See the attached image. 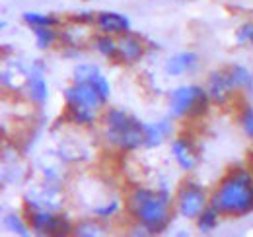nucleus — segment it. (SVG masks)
<instances>
[{
	"mask_svg": "<svg viewBox=\"0 0 253 237\" xmlns=\"http://www.w3.org/2000/svg\"><path fill=\"white\" fill-rule=\"evenodd\" d=\"M105 234V226H101V220L90 218V220H82L78 224H74L72 236L76 237H99Z\"/></svg>",
	"mask_w": 253,
	"mask_h": 237,
	"instance_id": "20",
	"label": "nucleus"
},
{
	"mask_svg": "<svg viewBox=\"0 0 253 237\" xmlns=\"http://www.w3.org/2000/svg\"><path fill=\"white\" fill-rule=\"evenodd\" d=\"M220 212L216 210L214 206H209L205 208L197 218H195V226H197V232L199 234H203V236H209V234H212L216 228H218V224H220Z\"/></svg>",
	"mask_w": 253,
	"mask_h": 237,
	"instance_id": "17",
	"label": "nucleus"
},
{
	"mask_svg": "<svg viewBox=\"0 0 253 237\" xmlns=\"http://www.w3.org/2000/svg\"><path fill=\"white\" fill-rule=\"evenodd\" d=\"M234 43L238 47H253V20H246L236 28Z\"/></svg>",
	"mask_w": 253,
	"mask_h": 237,
	"instance_id": "22",
	"label": "nucleus"
},
{
	"mask_svg": "<svg viewBox=\"0 0 253 237\" xmlns=\"http://www.w3.org/2000/svg\"><path fill=\"white\" fill-rule=\"evenodd\" d=\"M24 216L35 236H72L74 222L64 212H55L30 197L24 198Z\"/></svg>",
	"mask_w": 253,
	"mask_h": 237,
	"instance_id": "6",
	"label": "nucleus"
},
{
	"mask_svg": "<svg viewBox=\"0 0 253 237\" xmlns=\"http://www.w3.org/2000/svg\"><path fill=\"white\" fill-rule=\"evenodd\" d=\"M35 39V47L41 51H49L55 45L61 43V30L59 28H47V26H35L30 28Z\"/></svg>",
	"mask_w": 253,
	"mask_h": 237,
	"instance_id": "16",
	"label": "nucleus"
},
{
	"mask_svg": "<svg viewBox=\"0 0 253 237\" xmlns=\"http://www.w3.org/2000/svg\"><path fill=\"white\" fill-rule=\"evenodd\" d=\"M90 47L105 60L117 62V37L95 31V35L90 39Z\"/></svg>",
	"mask_w": 253,
	"mask_h": 237,
	"instance_id": "14",
	"label": "nucleus"
},
{
	"mask_svg": "<svg viewBox=\"0 0 253 237\" xmlns=\"http://www.w3.org/2000/svg\"><path fill=\"white\" fill-rule=\"evenodd\" d=\"M95 16H97V12H86V10H82V12H74V14H70L66 20L72 22V24H76V26L88 28V26H94L95 24Z\"/></svg>",
	"mask_w": 253,
	"mask_h": 237,
	"instance_id": "27",
	"label": "nucleus"
},
{
	"mask_svg": "<svg viewBox=\"0 0 253 237\" xmlns=\"http://www.w3.org/2000/svg\"><path fill=\"white\" fill-rule=\"evenodd\" d=\"M169 152L177 167L185 173H193L201 163V150L197 146V140L187 132H181L171 140Z\"/></svg>",
	"mask_w": 253,
	"mask_h": 237,
	"instance_id": "8",
	"label": "nucleus"
},
{
	"mask_svg": "<svg viewBox=\"0 0 253 237\" xmlns=\"http://www.w3.org/2000/svg\"><path fill=\"white\" fill-rule=\"evenodd\" d=\"M212 105L207 88L199 84L177 86L168 95V111L175 120H199L209 115Z\"/></svg>",
	"mask_w": 253,
	"mask_h": 237,
	"instance_id": "5",
	"label": "nucleus"
},
{
	"mask_svg": "<svg viewBox=\"0 0 253 237\" xmlns=\"http://www.w3.org/2000/svg\"><path fill=\"white\" fill-rule=\"evenodd\" d=\"M228 70H230V76H232V82L238 91H244V89H252L253 88V74L242 64H226Z\"/></svg>",
	"mask_w": 253,
	"mask_h": 237,
	"instance_id": "19",
	"label": "nucleus"
},
{
	"mask_svg": "<svg viewBox=\"0 0 253 237\" xmlns=\"http://www.w3.org/2000/svg\"><path fill=\"white\" fill-rule=\"evenodd\" d=\"M173 202H175V212L187 220H195L205 208L211 202V191L199 183L195 177H183L179 181L175 195H173Z\"/></svg>",
	"mask_w": 253,
	"mask_h": 237,
	"instance_id": "7",
	"label": "nucleus"
},
{
	"mask_svg": "<svg viewBox=\"0 0 253 237\" xmlns=\"http://www.w3.org/2000/svg\"><path fill=\"white\" fill-rule=\"evenodd\" d=\"M4 226H6L8 232H12V234L20 237H28L32 234V228H30L26 216H20V214H14V212L4 216Z\"/></svg>",
	"mask_w": 253,
	"mask_h": 237,
	"instance_id": "21",
	"label": "nucleus"
},
{
	"mask_svg": "<svg viewBox=\"0 0 253 237\" xmlns=\"http://www.w3.org/2000/svg\"><path fill=\"white\" fill-rule=\"evenodd\" d=\"M168 134H169V120L146 122V126H144V148L152 150L162 146Z\"/></svg>",
	"mask_w": 253,
	"mask_h": 237,
	"instance_id": "15",
	"label": "nucleus"
},
{
	"mask_svg": "<svg viewBox=\"0 0 253 237\" xmlns=\"http://www.w3.org/2000/svg\"><path fill=\"white\" fill-rule=\"evenodd\" d=\"M199 64H201L199 53H195V51H181V53H175V55H171L169 59L166 60L164 72L168 76H171V78H177V76L193 72L195 68H199Z\"/></svg>",
	"mask_w": 253,
	"mask_h": 237,
	"instance_id": "13",
	"label": "nucleus"
},
{
	"mask_svg": "<svg viewBox=\"0 0 253 237\" xmlns=\"http://www.w3.org/2000/svg\"><path fill=\"white\" fill-rule=\"evenodd\" d=\"M248 167L252 169V173H253V150L250 152V156H248Z\"/></svg>",
	"mask_w": 253,
	"mask_h": 237,
	"instance_id": "28",
	"label": "nucleus"
},
{
	"mask_svg": "<svg viewBox=\"0 0 253 237\" xmlns=\"http://www.w3.org/2000/svg\"><path fill=\"white\" fill-rule=\"evenodd\" d=\"M22 22L30 28H35V26H47V28H63V20L55 14H43V12H33V10H28L22 14Z\"/></svg>",
	"mask_w": 253,
	"mask_h": 237,
	"instance_id": "18",
	"label": "nucleus"
},
{
	"mask_svg": "<svg viewBox=\"0 0 253 237\" xmlns=\"http://www.w3.org/2000/svg\"><path fill=\"white\" fill-rule=\"evenodd\" d=\"M148 43L142 35L128 31L117 37V62L121 66H134L146 57Z\"/></svg>",
	"mask_w": 253,
	"mask_h": 237,
	"instance_id": "10",
	"label": "nucleus"
},
{
	"mask_svg": "<svg viewBox=\"0 0 253 237\" xmlns=\"http://www.w3.org/2000/svg\"><path fill=\"white\" fill-rule=\"evenodd\" d=\"M205 88L209 91L212 103L216 107H226L232 99V95L238 91L234 82H232V76H230V70L228 66H220V68H214L209 72L207 76V82H205Z\"/></svg>",
	"mask_w": 253,
	"mask_h": 237,
	"instance_id": "9",
	"label": "nucleus"
},
{
	"mask_svg": "<svg viewBox=\"0 0 253 237\" xmlns=\"http://www.w3.org/2000/svg\"><path fill=\"white\" fill-rule=\"evenodd\" d=\"M26 95L35 107H43L49 99V86L47 80L43 76V64L39 60H35L28 72V80H26Z\"/></svg>",
	"mask_w": 253,
	"mask_h": 237,
	"instance_id": "11",
	"label": "nucleus"
},
{
	"mask_svg": "<svg viewBox=\"0 0 253 237\" xmlns=\"http://www.w3.org/2000/svg\"><path fill=\"white\" fill-rule=\"evenodd\" d=\"M211 206L222 218L240 220L253 214V173L244 163L230 165L211 191Z\"/></svg>",
	"mask_w": 253,
	"mask_h": 237,
	"instance_id": "2",
	"label": "nucleus"
},
{
	"mask_svg": "<svg viewBox=\"0 0 253 237\" xmlns=\"http://www.w3.org/2000/svg\"><path fill=\"white\" fill-rule=\"evenodd\" d=\"M125 202H121V200H117V198H113V200H109V202H105V204H101V206H95L92 210V216L97 218V220H111V218H115L119 212H121V206H123Z\"/></svg>",
	"mask_w": 253,
	"mask_h": 237,
	"instance_id": "24",
	"label": "nucleus"
},
{
	"mask_svg": "<svg viewBox=\"0 0 253 237\" xmlns=\"http://www.w3.org/2000/svg\"><path fill=\"white\" fill-rule=\"evenodd\" d=\"M101 70L97 64H92V62H82L78 66H74L72 70V82H90L94 76H97Z\"/></svg>",
	"mask_w": 253,
	"mask_h": 237,
	"instance_id": "25",
	"label": "nucleus"
},
{
	"mask_svg": "<svg viewBox=\"0 0 253 237\" xmlns=\"http://www.w3.org/2000/svg\"><path fill=\"white\" fill-rule=\"evenodd\" d=\"M252 97H253V88H252Z\"/></svg>",
	"mask_w": 253,
	"mask_h": 237,
	"instance_id": "29",
	"label": "nucleus"
},
{
	"mask_svg": "<svg viewBox=\"0 0 253 237\" xmlns=\"http://www.w3.org/2000/svg\"><path fill=\"white\" fill-rule=\"evenodd\" d=\"M238 124L244 130V134L253 142V105H240L238 107Z\"/></svg>",
	"mask_w": 253,
	"mask_h": 237,
	"instance_id": "23",
	"label": "nucleus"
},
{
	"mask_svg": "<svg viewBox=\"0 0 253 237\" xmlns=\"http://www.w3.org/2000/svg\"><path fill=\"white\" fill-rule=\"evenodd\" d=\"M123 202L126 216L146 236H160L166 232L175 210V202L166 189H152L142 185L128 187Z\"/></svg>",
	"mask_w": 253,
	"mask_h": 237,
	"instance_id": "1",
	"label": "nucleus"
},
{
	"mask_svg": "<svg viewBox=\"0 0 253 237\" xmlns=\"http://www.w3.org/2000/svg\"><path fill=\"white\" fill-rule=\"evenodd\" d=\"M90 84L95 88V91L99 93V97H101V101L107 105V101H109V97H111V84H109V80L99 72L97 76H94L92 80H90Z\"/></svg>",
	"mask_w": 253,
	"mask_h": 237,
	"instance_id": "26",
	"label": "nucleus"
},
{
	"mask_svg": "<svg viewBox=\"0 0 253 237\" xmlns=\"http://www.w3.org/2000/svg\"><path fill=\"white\" fill-rule=\"evenodd\" d=\"M63 117L80 128H94L99 122L105 103L90 82H72L64 88Z\"/></svg>",
	"mask_w": 253,
	"mask_h": 237,
	"instance_id": "4",
	"label": "nucleus"
},
{
	"mask_svg": "<svg viewBox=\"0 0 253 237\" xmlns=\"http://www.w3.org/2000/svg\"><path fill=\"white\" fill-rule=\"evenodd\" d=\"M101 136L109 148L130 154L134 150L144 148V126L138 117L130 115L121 107H107L101 113Z\"/></svg>",
	"mask_w": 253,
	"mask_h": 237,
	"instance_id": "3",
	"label": "nucleus"
},
{
	"mask_svg": "<svg viewBox=\"0 0 253 237\" xmlns=\"http://www.w3.org/2000/svg\"><path fill=\"white\" fill-rule=\"evenodd\" d=\"M94 28L97 33H107L113 37H119L123 33L132 31L130 28V20L121 12H113V10H101L95 16Z\"/></svg>",
	"mask_w": 253,
	"mask_h": 237,
	"instance_id": "12",
	"label": "nucleus"
}]
</instances>
